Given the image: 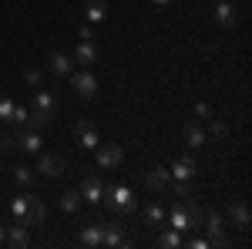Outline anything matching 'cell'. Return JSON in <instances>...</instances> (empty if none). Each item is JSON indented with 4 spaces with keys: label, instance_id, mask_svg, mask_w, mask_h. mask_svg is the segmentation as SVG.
Returning a JSON list of instances; mask_svg holds the SVG:
<instances>
[{
    "label": "cell",
    "instance_id": "6",
    "mask_svg": "<svg viewBox=\"0 0 252 249\" xmlns=\"http://www.w3.org/2000/svg\"><path fill=\"white\" fill-rule=\"evenodd\" d=\"M64 169H67V162H64L61 155H54V152H37V169H34V172H44V175H64Z\"/></svg>",
    "mask_w": 252,
    "mask_h": 249
},
{
    "label": "cell",
    "instance_id": "11",
    "mask_svg": "<svg viewBox=\"0 0 252 249\" xmlns=\"http://www.w3.org/2000/svg\"><path fill=\"white\" fill-rule=\"evenodd\" d=\"M229 222H232L235 229H249V206L242 202V199H235L232 206H229Z\"/></svg>",
    "mask_w": 252,
    "mask_h": 249
},
{
    "label": "cell",
    "instance_id": "8",
    "mask_svg": "<svg viewBox=\"0 0 252 249\" xmlns=\"http://www.w3.org/2000/svg\"><path fill=\"white\" fill-rule=\"evenodd\" d=\"M14 142H17L20 152H27V155H37L40 152V132H34V128H17Z\"/></svg>",
    "mask_w": 252,
    "mask_h": 249
},
{
    "label": "cell",
    "instance_id": "16",
    "mask_svg": "<svg viewBox=\"0 0 252 249\" xmlns=\"http://www.w3.org/2000/svg\"><path fill=\"white\" fill-rule=\"evenodd\" d=\"M185 145H189V148H202V145H205V128H202L198 121H189V125H185Z\"/></svg>",
    "mask_w": 252,
    "mask_h": 249
},
{
    "label": "cell",
    "instance_id": "24",
    "mask_svg": "<svg viewBox=\"0 0 252 249\" xmlns=\"http://www.w3.org/2000/svg\"><path fill=\"white\" fill-rule=\"evenodd\" d=\"M14 178H17L24 189H31V185H34V169H27V165H17V169H14Z\"/></svg>",
    "mask_w": 252,
    "mask_h": 249
},
{
    "label": "cell",
    "instance_id": "7",
    "mask_svg": "<svg viewBox=\"0 0 252 249\" xmlns=\"http://www.w3.org/2000/svg\"><path fill=\"white\" fill-rule=\"evenodd\" d=\"M101 246H128L121 222H101Z\"/></svg>",
    "mask_w": 252,
    "mask_h": 249
},
{
    "label": "cell",
    "instance_id": "23",
    "mask_svg": "<svg viewBox=\"0 0 252 249\" xmlns=\"http://www.w3.org/2000/svg\"><path fill=\"white\" fill-rule=\"evenodd\" d=\"M61 209L67 212V215H74V212L81 209V192L67 189V192H64V195H61Z\"/></svg>",
    "mask_w": 252,
    "mask_h": 249
},
{
    "label": "cell",
    "instance_id": "9",
    "mask_svg": "<svg viewBox=\"0 0 252 249\" xmlns=\"http://www.w3.org/2000/svg\"><path fill=\"white\" fill-rule=\"evenodd\" d=\"M47 219V206H44V199H34L31 195V202H27V212H24V219L20 222H27V229H34Z\"/></svg>",
    "mask_w": 252,
    "mask_h": 249
},
{
    "label": "cell",
    "instance_id": "15",
    "mask_svg": "<svg viewBox=\"0 0 252 249\" xmlns=\"http://www.w3.org/2000/svg\"><path fill=\"white\" fill-rule=\"evenodd\" d=\"M94 61H97V47H94V40H81V47L74 51V64L88 68V64H94Z\"/></svg>",
    "mask_w": 252,
    "mask_h": 249
},
{
    "label": "cell",
    "instance_id": "25",
    "mask_svg": "<svg viewBox=\"0 0 252 249\" xmlns=\"http://www.w3.org/2000/svg\"><path fill=\"white\" fill-rule=\"evenodd\" d=\"M145 219H148V226H161L165 222V209L161 206H148L145 209Z\"/></svg>",
    "mask_w": 252,
    "mask_h": 249
},
{
    "label": "cell",
    "instance_id": "14",
    "mask_svg": "<svg viewBox=\"0 0 252 249\" xmlns=\"http://www.w3.org/2000/svg\"><path fill=\"white\" fill-rule=\"evenodd\" d=\"M74 135H78V145H81V148H97V128L91 125V121H81Z\"/></svg>",
    "mask_w": 252,
    "mask_h": 249
},
{
    "label": "cell",
    "instance_id": "5",
    "mask_svg": "<svg viewBox=\"0 0 252 249\" xmlns=\"http://www.w3.org/2000/svg\"><path fill=\"white\" fill-rule=\"evenodd\" d=\"M121 162H125V148H121V145H97V165H101V169L111 172Z\"/></svg>",
    "mask_w": 252,
    "mask_h": 249
},
{
    "label": "cell",
    "instance_id": "34",
    "mask_svg": "<svg viewBox=\"0 0 252 249\" xmlns=\"http://www.w3.org/2000/svg\"><path fill=\"white\" fill-rule=\"evenodd\" d=\"M212 135H215V138H225V125H222V121H215V125H212Z\"/></svg>",
    "mask_w": 252,
    "mask_h": 249
},
{
    "label": "cell",
    "instance_id": "31",
    "mask_svg": "<svg viewBox=\"0 0 252 249\" xmlns=\"http://www.w3.org/2000/svg\"><path fill=\"white\" fill-rule=\"evenodd\" d=\"M24 81H27L31 88H37V84H40V68H27V74H24Z\"/></svg>",
    "mask_w": 252,
    "mask_h": 249
},
{
    "label": "cell",
    "instance_id": "32",
    "mask_svg": "<svg viewBox=\"0 0 252 249\" xmlns=\"http://www.w3.org/2000/svg\"><path fill=\"white\" fill-rule=\"evenodd\" d=\"M10 121H14V125H17V128H24V125H27V108H14V118H10Z\"/></svg>",
    "mask_w": 252,
    "mask_h": 249
},
{
    "label": "cell",
    "instance_id": "10",
    "mask_svg": "<svg viewBox=\"0 0 252 249\" xmlns=\"http://www.w3.org/2000/svg\"><path fill=\"white\" fill-rule=\"evenodd\" d=\"M104 182H101V178H97V175H88V178H84V185H81V199H84V202H101V199H104Z\"/></svg>",
    "mask_w": 252,
    "mask_h": 249
},
{
    "label": "cell",
    "instance_id": "19",
    "mask_svg": "<svg viewBox=\"0 0 252 249\" xmlns=\"http://www.w3.org/2000/svg\"><path fill=\"white\" fill-rule=\"evenodd\" d=\"M84 17L91 20V24L94 20H104L108 17V3L104 0H84Z\"/></svg>",
    "mask_w": 252,
    "mask_h": 249
},
{
    "label": "cell",
    "instance_id": "17",
    "mask_svg": "<svg viewBox=\"0 0 252 249\" xmlns=\"http://www.w3.org/2000/svg\"><path fill=\"white\" fill-rule=\"evenodd\" d=\"M27 243H31V236H27V222H20L17 219V226H10V232H7V243H3V246H27Z\"/></svg>",
    "mask_w": 252,
    "mask_h": 249
},
{
    "label": "cell",
    "instance_id": "27",
    "mask_svg": "<svg viewBox=\"0 0 252 249\" xmlns=\"http://www.w3.org/2000/svg\"><path fill=\"white\" fill-rule=\"evenodd\" d=\"M14 108H17V105H14L10 98L0 95V121H10V118H14Z\"/></svg>",
    "mask_w": 252,
    "mask_h": 249
},
{
    "label": "cell",
    "instance_id": "22",
    "mask_svg": "<svg viewBox=\"0 0 252 249\" xmlns=\"http://www.w3.org/2000/svg\"><path fill=\"white\" fill-rule=\"evenodd\" d=\"M198 229H205L209 236H219V232L225 229V222H222L219 212H209V215H202V226H198Z\"/></svg>",
    "mask_w": 252,
    "mask_h": 249
},
{
    "label": "cell",
    "instance_id": "36",
    "mask_svg": "<svg viewBox=\"0 0 252 249\" xmlns=\"http://www.w3.org/2000/svg\"><path fill=\"white\" fill-rule=\"evenodd\" d=\"M3 243H7V232H3V226H0V246H3Z\"/></svg>",
    "mask_w": 252,
    "mask_h": 249
},
{
    "label": "cell",
    "instance_id": "12",
    "mask_svg": "<svg viewBox=\"0 0 252 249\" xmlns=\"http://www.w3.org/2000/svg\"><path fill=\"white\" fill-rule=\"evenodd\" d=\"M71 64H74V58H71V54H64V51H54V54L47 58V68H51L58 77H67V74H71Z\"/></svg>",
    "mask_w": 252,
    "mask_h": 249
},
{
    "label": "cell",
    "instance_id": "33",
    "mask_svg": "<svg viewBox=\"0 0 252 249\" xmlns=\"http://www.w3.org/2000/svg\"><path fill=\"white\" fill-rule=\"evenodd\" d=\"M195 111H198V118H212V108H209L205 101H198V105H195Z\"/></svg>",
    "mask_w": 252,
    "mask_h": 249
},
{
    "label": "cell",
    "instance_id": "28",
    "mask_svg": "<svg viewBox=\"0 0 252 249\" xmlns=\"http://www.w3.org/2000/svg\"><path fill=\"white\" fill-rule=\"evenodd\" d=\"M161 246H168V249H172V246H182V232H178V229L165 232V236H161Z\"/></svg>",
    "mask_w": 252,
    "mask_h": 249
},
{
    "label": "cell",
    "instance_id": "1",
    "mask_svg": "<svg viewBox=\"0 0 252 249\" xmlns=\"http://www.w3.org/2000/svg\"><path fill=\"white\" fill-rule=\"evenodd\" d=\"M54 115H58V98H54V91L37 88V91H34V108L27 111V128L40 132V128H47V125L54 121Z\"/></svg>",
    "mask_w": 252,
    "mask_h": 249
},
{
    "label": "cell",
    "instance_id": "30",
    "mask_svg": "<svg viewBox=\"0 0 252 249\" xmlns=\"http://www.w3.org/2000/svg\"><path fill=\"white\" fill-rule=\"evenodd\" d=\"M189 195H192V185L182 182V178H175V199H189Z\"/></svg>",
    "mask_w": 252,
    "mask_h": 249
},
{
    "label": "cell",
    "instance_id": "26",
    "mask_svg": "<svg viewBox=\"0 0 252 249\" xmlns=\"http://www.w3.org/2000/svg\"><path fill=\"white\" fill-rule=\"evenodd\" d=\"M27 202H31V195H17V199L10 202V212H14L17 219H24V212H27Z\"/></svg>",
    "mask_w": 252,
    "mask_h": 249
},
{
    "label": "cell",
    "instance_id": "18",
    "mask_svg": "<svg viewBox=\"0 0 252 249\" xmlns=\"http://www.w3.org/2000/svg\"><path fill=\"white\" fill-rule=\"evenodd\" d=\"M215 20H219V27H232L235 24V7L225 3V0H219V3H215Z\"/></svg>",
    "mask_w": 252,
    "mask_h": 249
},
{
    "label": "cell",
    "instance_id": "2",
    "mask_svg": "<svg viewBox=\"0 0 252 249\" xmlns=\"http://www.w3.org/2000/svg\"><path fill=\"white\" fill-rule=\"evenodd\" d=\"M202 206L198 202H192V199H178L172 206V215H168V222H172V229L185 232V229H198L202 226Z\"/></svg>",
    "mask_w": 252,
    "mask_h": 249
},
{
    "label": "cell",
    "instance_id": "20",
    "mask_svg": "<svg viewBox=\"0 0 252 249\" xmlns=\"http://www.w3.org/2000/svg\"><path fill=\"white\" fill-rule=\"evenodd\" d=\"M172 178H182V182L195 178V162L192 158H178V162L172 165Z\"/></svg>",
    "mask_w": 252,
    "mask_h": 249
},
{
    "label": "cell",
    "instance_id": "4",
    "mask_svg": "<svg viewBox=\"0 0 252 249\" xmlns=\"http://www.w3.org/2000/svg\"><path fill=\"white\" fill-rule=\"evenodd\" d=\"M71 77V88L78 91L81 98H94L97 95V77L88 71V68H81V71H74V74H67Z\"/></svg>",
    "mask_w": 252,
    "mask_h": 249
},
{
    "label": "cell",
    "instance_id": "3",
    "mask_svg": "<svg viewBox=\"0 0 252 249\" xmlns=\"http://www.w3.org/2000/svg\"><path fill=\"white\" fill-rule=\"evenodd\" d=\"M104 199H108V206L115 212H135L138 209V199H135V192L128 189V185H115V189H108L104 192Z\"/></svg>",
    "mask_w": 252,
    "mask_h": 249
},
{
    "label": "cell",
    "instance_id": "35",
    "mask_svg": "<svg viewBox=\"0 0 252 249\" xmlns=\"http://www.w3.org/2000/svg\"><path fill=\"white\" fill-rule=\"evenodd\" d=\"M78 37H81V40H94V31H91V27H81Z\"/></svg>",
    "mask_w": 252,
    "mask_h": 249
},
{
    "label": "cell",
    "instance_id": "37",
    "mask_svg": "<svg viewBox=\"0 0 252 249\" xmlns=\"http://www.w3.org/2000/svg\"><path fill=\"white\" fill-rule=\"evenodd\" d=\"M155 3H158V7H165V3H168V0H155Z\"/></svg>",
    "mask_w": 252,
    "mask_h": 249
},
{
    "label": "cell",
    "instance_id": "21",
    "mask_svg": "<svg viewBox=\"0 0 252 249\" xmlns=\"http://www.w3.org/2000/svg\"><path fill=\"white\" fill-rule=\"evenodd\" d=\"M81 243H84V246H101V222H84Z\"/></svg>",
    "mask_w": 252,
    "mask_h": 249
},
{
    "label": "cell",
    "instance_id": "29",
    "mask_svg": "<svg viewBox=\"0 0 252 249\" xmlns=\"http://www.w3.org/2000/svg\"><path fill=\"white\" fill-rule=\"evenodd\" d=\"M14 148H17L14 135H10V132H0V152H14Z\"/></svg>",
    "mask_w": 252,
    "mask_h": 249
},
{
    "label": "cell",
    "instance_id": "13",
    "mask_svg": "<svg viewBox=\"0 0 252 249\" xmlns=\"http://www.w3.org/2000/svg\"><path fill=\"white\" fill-rule=\"evenodd\" d=\"M168 178H172L168 169H152V172L145 175V185H148L152 192H165L168 189Z\"/></svg>",
    "mask_w": 252,
    "mask_h": 249
}]
</instances>
